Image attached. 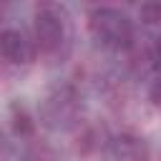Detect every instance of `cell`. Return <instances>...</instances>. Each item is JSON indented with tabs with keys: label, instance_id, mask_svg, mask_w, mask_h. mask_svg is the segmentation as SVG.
I'll use <instances>...</instances> for the list:
<instances>
[{
	"label": "cell",
	"instance_id": "1",
	"mask_svg": "<svg viewBox=\"0 0 161 161\" xmlns=\"http://www.w3.org/2000/svg\"><path fill=\"white\" fill-rule=\"evenodd\" d=\"M88 30L103 48L128 50L133 45V23L118 8H93L88 15Z\"/></svg>",
	"mask_w": 161,
	"mask_h": 161
},
{
	"label": "cell",
	"instance_id": "2",
	"mask_svg": "<svg viewBox=\"0 0 161 161\" xmlns=\"http://www.w3.org/2000/svg\"><path fill=\"white\" fill-rule=\"evenodd\" d=\"M78 113H80V101H78V93L73 86H63V88H55L43 108H40V118L48 128L53 131H68L78 123Z\"/></svg>",
	"mask_w": 161,
	"mask_h": 161
},
{
	"label": "cell",
	"instance_id": "3",
	"mask_svg": "<svg viewBox=\"0 0 161 161\" xmlns=\"http://www.w3.org/2000/svg\"><path fill=\"white\" fill-rule=\"evenodd\" d=\"M33 33H35V43L40 50L60 48L63 38H65V20H63L60 10L53 5H40L33 18Z\"/></svg>",
	"mask_w": 161,
	"mask_h": 161
},
{
	"label": "cell",
	"instance_id": "4",
	"mask_svg": "<svg viewBox=\"0 0 161 161\" xmlns=\"http://www.w3.org/2000/svg\"><path fill=\"white\" fill-rule=\"evenodd\" d=\"M0 55L8 60V63H30L35 58V45L15 28H5L0 30Z\"/></svg>",
	"mask_w": 161,
	"mask_h": 161
},
{
	"label": "cell",
	"instance_id": "5",
	"mask_svg": "<svg viewBox=\"0 0 161 161\" xmlns=\"http://www.w3.org/2000/svg\"><path fill=\"white\" fill-rule=\"evenodd\" d=\"M111 153H113V161H151V151H148V143L136 136V133H118L113 141H111Z\"/></svg>",
	"mask_w": 161,
	"mask_h": 161
},
{
	"label": "cell",
	"instance_id": "6",
	"mask_svg": "<svg viewBox=\"0 0 161 161\" xmlns=\"http://www.w3.org/2000/svg\"><path fill=\"white\" fill-rule=\"evenodd\" d=\"M10 121H13V133H15V136L28 138V136L35 133V121H33V116H30L20 103H13V108H10Z\"/></svg>",
	"mask_w": 161,
	"mask_h": 161
},
{
	"label": "cell",
	"instance_id": "7",
	"mask_svg": "<svg viewBox=\"0 0 161 161\" xmlns=\"http://www.w3.org/2000/svg\"><path fill=\"white\" fill-rule=\"evenodd\" d=\"M138 18H141V23H146V25L161 23V3H143V5L138 8Z\"/></svg>",
	"mask_w": 161,
	"mask_h": 161
},
{
	"label": "cell",
	"instance_id": "8",
	"mask_svg": "<svg viewBox=\"0 0 161 161\" xmlns=\"http://www.w3.org/2000/svg\"><path fill=\"white\" fill-rule=\"evenodd\" d=\"M148 101H151L156 108H161V78L151 83V88H148Z\"/></svg>",
	"mask_w": 161,
	"mask_h": 161
},
{
	"label": "cell",
	"instance_id": "9",
	"mask_svg": "<svg viewBox=\"0 0 161 161\" xmlns=\"http://www.w3.org/2000/svg\"><path fill=\"white\" fill-rule=\"evenodd\" d=\"M156 63H158V65H161V45H158V48H156Z\"/></svg>",
	"mask_w": 161,
	"mask_h": 161
}]
</instances>
